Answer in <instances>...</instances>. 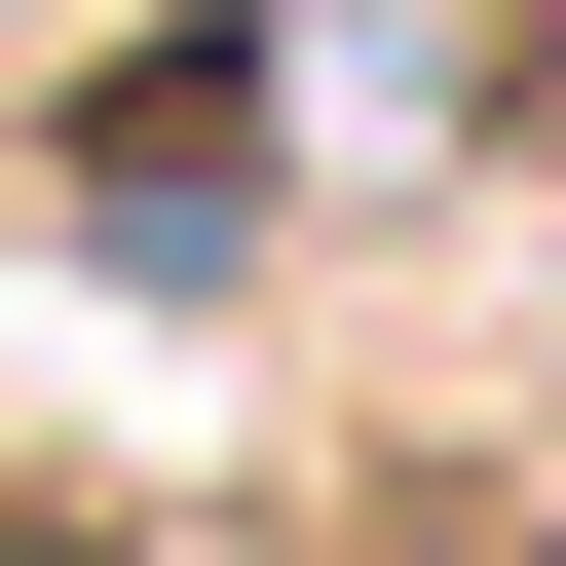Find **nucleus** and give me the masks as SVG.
<instances>
[{"instance_id": "obj_1", "label": "nucleus", "mask_w": 566, "mask_h": 566, "mask_svg": "<svg viewBox=\"0 0 566 566\" xmlns=\"http://www.w3.org/2000/svg\"><path fill=\"white\" fill-rule=\"evenodd\" d=\"M491 114H528V151H566V0H491Z\"/></svg>"}]
</instances>
